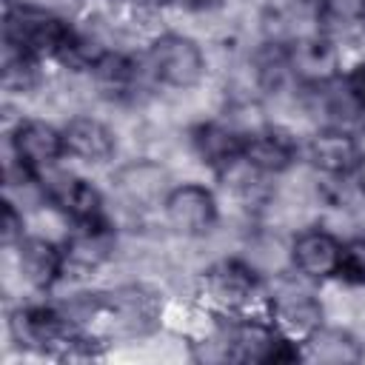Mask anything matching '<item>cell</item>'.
Instances as JSON below:
<instances>
[{
	"instance_id": "cell-1",
	"label": "cell",
	"mask_w": 365,
	"mask_h": 365,
	"mask_svg": "<svg viewBox=\"0 0 365 365\" xmlns=\"http://www.w3.org/2000/svg\"><path fill=\"white\" fill-rule=\"evenodd\" d=\"M71 17L37 3V0H6L3 14V46L37 63L57 60L71 34Z\"/></svg>"
},
{
	"instance_id": "cell-2",
	"label": "cell",
	"mask_w": 365,
	"mask_h": 365,
	"mask_svg": "<svg viewBox=\"0 0 365 365\" xmlns=\"http://www.w3.org/2000/svg\"><path fill=\"white\" fill-rule=\"evenodd\" d=\"M200 305L214 317H240L251 314L257 302H265V285L259 268L245 257H220L211 259L194 285Z\"/></svg>"
},
{
	"instance_id": "cell-3",
	"label": "cell",
	"mask_w": 365,
	"mask_h": 365,
	"mask_svg": "<svg viewBox=\"0 0 365 365\" xmlns=\"http://www.w3.org/2000/svg\"><path fill=\"white\" fill-rule=\"evenodd\" d=\"M143 60L154 86L182 91V94L200 88L208 74V57L200 40L171 29L160 31L154 40L145 43Z\"/></svg>"
},
{
	"instance_id": "cell-4",
	"label": "cell",
	"mask_w": 365,
	"mask_h": 365,
	"mask_svg": "<svg viewBox=\"0 0 365 365\" xmlns=\"http://www.w3.org/2000/svg\"><path fill=\"white\" fill-rule=\"evenodd\" d=\"M262 305H265V317L277 325V331L297 345H302L325 322L322 299L291 277H279L271 288H265Z\"/></svg>"
},
{
	"instance_id": "cell-5",
	"label": "cell",
	"mask_w": 365,
	"mask_h": 365,
	"mask_svg": "<svg viewBox=\"0 0 365 365\" xmlns=\"http://www.w3.org/2000/svg\"><path fill=\"white\" fill-rule=\"evenodd\" d=\"M9 163L29 171V174H43L66 157V143H63V125H54L46 117H17L9 125Z\"/></svg>"
},
{
	"instance_id": "cell-6",
	"label": "cell",
	"mask_w": 365,
	"mask_h": 365,
	"mask_svg": "<svg viewBox=\"0 0 365 365\" xmlns=\"http://www.w3.org/2000/svg\"><path fill=\"white\" fill-rule=\"evenodd\" d=\"M37 182L43 188L46 202L51 208H57L68 225H91V222L108 220L106 197L91 180L54 165V168L37 174Z\"/></svg>"
},
{
	"instance_id": "cell-7",
	"label": "cell",
	"mask_w": 365,
	"mask_h": 365,
	"mask_svg": "<svg viewBox=\"0 0 365 365\" xmlns=\"http://www.w3.org/2000/svg\"><path fill=\"white\" fill-rule=\"evenodd\" d=\"M160 211H163L165 225L182 240H202L220 225L217 194L197 180L174 182Z\"/></svg>"
},
{
	"instance_id": "cell-8",
	"label": "cell",
	"mask_w": 365,
	"mask_h": 365,
	"mask_svg": "<svg viewBox=\"0 0 365 365\" xmlns=\"http://www.w3.org/2000/svg\"><path fill=\"white\" fill-rule=\"evenodd\" d=\"M288 68L299 88L314 91L331 86L342 74V48L339 40L325 31H305L285 43Z\"/></svg>"
},
{
	"instance_id": "cell-9",
	"label": "cell",
	"mask_w": 365,
	"mask_h": 365,
	"mask_svg": "<svg viewBox=\"0 0 365 365\" xmlns=\"http://www.w3.org/2000/svg\"><path fill=\"white\" fill-rule=\"evenodd\" d=\"M171 174L163 165V160L154 157H134L114 168L111 174V191L117 202L134 214L163 208L165 194L171 191Z\"/></svg>"
},
{
	"instance_id": "cell-10",
	"label": "cell",
	"mask_w": 365,
	"mask_h": 365,
	"mask_svg": "<svg viewBox=\"0 0 365 365\" xmlns=\"http://www.w3.org/2000/svg\"><path fill=\"white\" fill-rule=\"evenodd\" d=\"M63 245V279H83L103 271L117 254V228L111 220L91 225H71L60 240Z\"/></svg>"
},
{
	"instance_id": "cell-11",
	"label": "cell",
	"mask_w": 365,
	"mask_h": 365,
	"mask_svg": "<svg viewBox=\"0 0 365 365\" xmlns=\"http://www.w3.org/2000/svg\"><path fill=\"white\" fill-rule=\"evenodd\" d=\"M9 262L14 265L17 282L43 297L63 279V245L46 234H26L14 248L6 251Z\"/></svg>"
},
{
	"instance_id": "cell-12",
	"label": "cell",
	"mask_w": 365,
	"mask_h": 365,
	"mask_svg": "<svg viewBox=\"0 0 365 365\" xmlns=\"http://www.w3.org/2000/svg\"><path fill=\"white\" fill-rule=\"evenodd\" d=\"M302 157L311 165V171L328 180H351V174L365 157V148L356 131L342 125H322L311 131V137L305 140Z\"/></svg>"
},
{
	"instance_id": "cell-13",
	"label": "cell",
	"mask_w": 365,
	"mask_h": 365,
	"mask_svg": "<svg viewBox=\"0 0 365 365\" xmlns=\"http://www.w3.org/2000/svg\"><path fill=\"white\" fill-rule=\"evenodd\" d=\"M299 157L302 145L294 128L282 123H259L242 134V160L265 177L288 174Z\"/></svg>"
},
{
	"instance_id": "cell-14",
	"label": "cell",
	"mask_w": 365,
	"mask_h": 365,
	"mask_svg": "<svg viewBox=\"0 0 365 365\" xmlns=\"http://www.w3.org/2000/svg\"><path fill=\"white\" fill-rule=\"evenodd\" d=\"M339 254H342V237H336L325 225H305L288 242V265L305 282L336 279Z\"/></svg>"
},
{
	"instance_id": "cell-15",
	"label": "cell",
	"mask_w": 365,
	"mask_h": 365,
	"mask_svg": "<svg viewBox=\"0 0 365 365\" xmlns=\"http://www.w3.org/2000/svg\"><path fill=\"white\" fill-rule=\"evenodd\" d=\"M66 157L86 165H106L117 157V131L97 114H71L63 123Z\"/></svg>"
},
{
	"instance_id": "cell-16",
	"label": "cell",
	"mask_w": 365,
	"mask_h": 365,
	"mask_svg": "<svg viewBox=\"0 0 365 365\" xmlns=\"http://www.w3.org/2000/svg\"><path fill=\"white\" fill-rule=\"evenodd\" d=\"M188 145L191 154L214 174H222L242 160V131L228 120H200L188 131Z\"/></svg>"
},
{
	"instance_id": "cell-17",
	"label": "cell",
	"mask_w": 365,
	"mask_h": 365,
	"mask_svg": "<svg viewBox=\"0 0 365 365\" xmlns=\"http://www.w3.org/2000/svg\"><path fill=\"white\" fill-rule=\"evenodd\" d=\"M302 359L325 362V365H354L365 359V342L342 325H319L302 342Z\"/></svg>"
},
{
	"instance_id": "cell-18",
	"label": "cell",
	"mask_w": 365,
	"mask_h": 365,
	"mask_svg": "<svg viewBox=\"0 0 365 365\" xmlns=\"http://www.w3.org/2000/svg\"><path fill=\"white\" fill-rule=\"evenodd\" d=\"M336 279L351 285V288H365V234L342 240Z\"/></svg>"
},
{
	"instance_id": "cell-19",
	"label": "cell",
	"mask_w": 365,
	"mask_h": 365,
	"mask_svg": "<svg viewBox=\"0 0 365 365\" xmlns=\"http://www.w3.org/2000/svg\"><path fill=\"white\" fill-rule=\"evenodd\" d=\"M29 234V220H26V211L11 200L6 197L3 200V214H0V237H3V251L14 248L23 237Z\"/></svg>"
},
{
	"instance_id": "cell-20",
	"label": "cell",
	"mask_w": 365,
	"mask_h": 365,
	"mask_svg": "<svg viewBox=\"0 0 365 365\" xmlns=\"http://www.w3.org/2000/svg\"><path fill=\"white\" fill-rule=\"evenodd\" d=\"M174 6H180L182 11H191V14H205V11H214L220 9L225 0H171Z\"/></svg>"
},
{
	"instance_id": "cell-21",
	"label": "cell",
	"mask_w": 365,
	"mask_h": 365,
	"mask_svg": "<svg viewBox=\"0 0 365 365\" xmlns=\"http://www.w3.org/2000/svg\"><path fill=\"white\" fill-rule=\"evenodd\" d=\"M351 185H354V191L365 200V157H362V163L356 165V171L351 174Z\"/></svg>"
},
{
	"instance_id": "cell-22",
	"label": "cell",
	"mask_w": 365,
	"mask_h": 365,
	"mask_svg": "<svg viewBox=\"0 0 365 365\" xmlns=\"http://www.w3.org/2000/svg\"><path fill=\"white\" fill-rule=\"evenodd\" d=\"M356 17H359V29L365 31V0H359V11H356Z\"/></svg>"
}]
</instances>
